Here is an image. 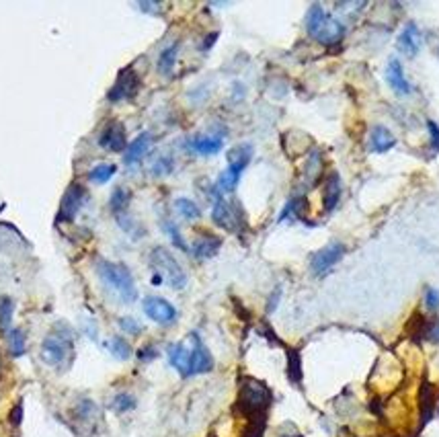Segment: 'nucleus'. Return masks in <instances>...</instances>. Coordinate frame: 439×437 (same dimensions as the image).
<instances>
[{"label": "nucleus", "instance_id": "nucleus-1", "mask_svg": "<svg viewBox=\"0 0 439 437\" xmlns=\"http://www.w3.org/2000/svg\"><path fill=\"white\" fill-rule=\"evenodd\" d=\"M306 31L323 45H335L345 37V25L329 14L321 4H312L306 12Z\"/></svg>", "mask_w": 439, "mask_h": 437}, {"label": "nucleus", "instance_id": "nucleus-22", "mask_svg": "<svg viewBox=\"0 0 439 437\" xmlns=\"http://www.w3.org/2000/svg\"><path fill=\"white\" fill-rule=\"evenodd\" d=\"M6 341H8V351L12 358H23L27 351V339L23 329H10L6 333Z\"/></svg>", "mask_w": 439, "mask_h": 437}, {"label": "nucleus", "instance_id": "nucleus-15", "mask_svg": "<svg viewBox=\"0 0 439 437\" xmlns=\"http://www.w3.org/2000/svg\"><path fill=\"white\" fill-rule=\"evenodd\" d=\"M251 158H253V146L251 144L234 146L232 150H228V168L226 171L240 179V175L247 171Z\"/></svg>", "mask_w": 439, "mask_h": 437}, {"label": "nucleus", "instance_id": "nucleus-9", "mask_svg": "<svg viewBox=\"0 0 439 437\" xmlns=\"http://www.w3.org/2000/svg\"><path fill=\"white\" fill-rule=\"evenodd\" d=\"M138 86H140V82H138L136 72H134L131 68H127V70L119 72L117 82H115V84H113V88L109 90L107 99H109L111 103H119V101L131 99V97H136Z\"/></svg>", "mask_w": 439, "mask_h": 437}, {"label": "nucleus", "instance_id": "nucleus-5", "mask_svg": "<svg viewBox=\"0 0 439 437\" xmlns=\"http://www.w3.org/2000/svg\"><path fill=\"white\" fill-rule=\"evenodd\" d=\"M343 257H345V245H341V242L327 245L325 249H321L312 255L310 269L316 277H325Z\"/></svg>", "mask_w": 439, "mask_h": 437}, {"label": "nucleus", "instance_id": "nucleus-25", "mask_svg": "<svg viewBox=\"0 0 439 437\" xmlns=\"http://www.w3.org/2000/svg\"><path fill=\"white\" fill-rule=\"evenodd\" d=\"M111 355L119 362H127L131 358V345L123 339V337H113L109 343H107Z\"/></svg>", "mask_w": 439, "mask_h": 437}, {"label": "nucleus", "instance_id": "nucleus-30", "mask_svg": "<svg viewBox=\"0 0 439 437\" xmlns=\"http://www.w3.org/2000/svg\"><path fill=\"white\" fill-rule=\"evenodd\" d=\"M162 228H164V232L171 236V240L175 242V247H179L181 251H189L187 245H185V240H183V236H181V232H179V228H177V224H173L171 220H164V222H162Z\"/></svg>", "mask_w": 439, "mask_h": 437}, {"label": "nucleus", "instance_id": "nucleus-32", "mask_svg": "<svg viewBox=\"0 0 439 437\" xmlns=\"http://www.w3.org/2000/svg\"><path fill=\"white\" fill-rule=\"evenodd\" d=\"M119 327H121L125 333H129V335H140V333H142V325H140L136 319H131V316H123V319L119 321Z\"/></svg>", "mask_w": 439, "mask_h": 437}, {"label": "nucleus", "instance_id": "nucleus-24", "mask_svg": "<svg viewBox=\"0 0 439 437\" xmlns=\"http://www.w3.org/2000/svg\"><path fill=\"white\" fill-rule=\"evenodd\" d=\"M129 201H131V193H129L125 187H117V189L113 191V195H111L109 208H111V212H113L115 216H119V214H123V212L127 210Z\"/></svg>", "mask_w": 439, "mask_h": 437}, {"label": "nucleus", "instance_id": "nucleus-2", "mask_svg": "<svg viewBox=\"0 0 439 437\" xmlns=\"http://www.w3.org/2000/svg\"><path fill=\"white\" fill-rule=\"evenodd\" d=\"M97 273L105 282V286H109L121 298V302L131 304L138 300V288H136L134 275L127 269V265L99 259L97 261Z\"/></svg>", "mask_w": 439, "mask_h": 437}, {"label": "nucleus", "instance_id": "nucleus-36", "mask_svg": "<svg viewBox=\"0 0 439 437\" xmlns=\"http://www.w3.org/2000/svg\"><path fill=\"white\" fill-rule=\"evenodd\" d=\"M429 339L434 341V343H439V323L431 329V333H429Z\"/></svg>", "mask_w": 439, "mask_h": 437}, {"label": "nucleus", "instance_id": "nucleus-17", "mask_svg": "<svg viewBox=\"0 0 439 437\" xmlns=\"http://www.w3.org/2000/svg\"><path fill=\"white\" fill-rule=\"evenodd\" d=\"M150 146H152V136H150L148 132H142L138 138L131 140V144H127V148H125V152H123V162H125V164H136V162H140V160L148 154Z\"/></svg>", "mask_w": 439, "mask_h": 437}, {"label": "nucleus", "instance_id": "nucleus-12", "mask_svg": "<svg viewBox=\"0 0 439 437\" xmlns=\"http://www.w3.org/2000/svg\"><path fill=\"white\" fill-rule=\"evenodd\" d=\"M386 82L399 97H407L413 92V84L409 82V78L403 70V64L397 58H392L386 66Z\"/></svg>", "mask_w": 439, "mask_h": 437}, {"label": "nucleus", "instance_id": "nucleus-10", "mask_svg": "<svg viewBox=\"0 0 439 437\" xmlns=\"http://www.w3.org/2000/svg\"><path fill=\"white\" fill-rule=\"evenodd\" d=\"M99 146L107 152H125V148H127L125 127L119 121L107 123L99 136Z\"/></svg>", "mask_w": 439, "mask_h": 437}, {"label": "nucleus", "instance_id": "nucleus-26", "mask_svg": "<svg viewBox=\"0 0 439 437\" xmlns=\"http://www.w3.org/2000/svg\"><path fill=\"white\" fill-rule=\"evenodd\" d=\"M175 210H177L185 220H197V218L201 216L199 205H197L193 199H187V197H179V199H175Z\"/></svg>", "mask_w": 439, "mask_h": 437}, {"label": "nucleus", "instance_id": "nucleus-8", "mask_svg": "<svg viewBox=\"0 0 439 437\" xmlns=\"http://www.w3.org/2000/svg\"><path fill=\"white\" fill-rule=\"evenodd\" d=\"M189 339H191V376L212 372L214 370V358H212L210 349L203 345L201 337L197 333H191Z\"/></svg>", "mask_w": 439, "mask_h": 437}, {"label": "nucleus", "instance_id": "nucleus-33", "mask_svg": "<svg viewBox=\"0 0 439 437\" xmlns=\"http://www.w3.org/2000/svg\"><path fill=\"white\" fill-rule=\"evenodd\" d=\"M156 358H158V349H156L154 345H146V347H142V349L138 351V360L144 362V364H148V362H152V360H156Z\"/></svg>", "mask_w": 439, "mask_h": 437}, {"label": "nucleus", "instance_id": "nucleus-20", "mask_svg": "<svg viewBox=\"0 0 439 437\" xmlns=\"http://www.w3.org/2000/svg\"><path fill=\"white\" fill-rule=\"evenodd\" d=\"M341 177L339 173H331L327 183H325V210L327 212H333L337 205H339V199H341Z\"/></svg>", "mask_w": 439, "mask_h": 437}, {"label": "nucleus", "instance_id": "nucleus-14", "mask_svg": "<svg viewBox=\"0 0 439 437\" xmlns=\"http://www.w3.org/2000/svg\"><path fill=\"white\" fill-rule=\"evenodd\" d=\"M189 150L201 156H212L218 154L224 148V136L222 134H201L189 140Z\"/></svg>", "mask_w": 439, "mask_h": 437}, {"label": "nucleus", "instance_id": "nucleus-13", "mask_svg": "<svg viewBox=\"0 0 439 437\" xmlns=\"http://www.w3.org/2000/svg\"><path fill=\"white\" fill-rule=\"evenodd\" d=\"M212 220L216 226L228 230V232H236L238 228V214L234 212V208L224 199V197H216L214 210H212Z\"/></svg>", "mask_w": 439, "mask_h": 437}, {"label": "nucleus", "instance_id": "nucleus-31", "mask_svg": "<svg viewBox=\"0 0 439 437\" xmlns=\"http://www.w3.org/2000/svg\"><path fill=\"white\" fill-rule=\"evenodd\" d=\"M423 300H425V308H427V310H431V312L439 310V290L438 288H427V290H425V296H423Z\"/></svg>", "mask_w": 439, "mask_h": 437}, {"label": "nucleus", "instance_id": "nucleus-4", "mask_svg": "<svg viewBox=\"0 0 439 437\" xmlns=\"http://www.w3.org/2000/svg\"><path fill=\"white\" fill-rule=\"evenodd\" d=\"M72 353V335L70 331H55L51 335H47L41 343V360L43 364L58 368L62 366Z\"/></svg>", "mask_w": 439, "mask_h": 437}, {"label": "nucleus", "instance_id": "nucleus-6", "mask_svg": "<svg viewBox=\"0 0 439 437\" xmlns=\"http://www.w3.org/2000/svg\"><path fill=\"white\" fill-rule=\"evenodd\" d=\"M142 306H144V314H146L152 323L162 325V327L173 325V323L177 321V316H179V314H177V308H175L168 300L158 298V296H148V298H144Z\"/></svg>", "mask_w": 439, "mask_h": 437}, {"label": "nucleus", "instance_id": "nucleus-3", "mask_svg": "<svg viewBox=\"0 0 439 437\" xmlns=\"http://www.w3.org/2000/svg\"><path fill=\"white\" fill-rule=\"evenodd\" d=\"M150 261L156 267L158 275L166 279V284L173 290H183L187 286V273L181 267V263L173 257V253L164 247H156L150 253Z\"/></svg>", "mask_w": 439, "mask_h": 437}, {"label": "nucleus", "instance_id": "nucleus-7", "mask_svg": "<svg viewBox=\"0 0 439 437\" xmlns=\"http://www.w3.org/2000/svg\"><path fill=\"white\" fill-rule=\"evenodd\" d=\"M84 203H86V189L80 183H72L64 193L60 214H58V222H72Z\"/></svg>", "mask_w": 439, "mask_h": 437}, {"label": "nucleus", "instance_id": "nucleus-27", "mask_svg": "<svg viewBox=\"0 0 439 437\" xmlns=\"http://www.w3.org/2000/svg\"><path fill=\"white\" fill-rule=\"evenodd\" d=\"M12 312H14V304H12V300L10 298H6V296H2L0 298V331L6 335L12 327Z\"/></svg>", "mask_w": 439, "mask_h": 437}, {"label": "nucleus", "instance_id": "nucleus-23", "mask_svg": "<svg viewBox=\"0 0 439 437\" xmlns=\"http://www.w3.org/2000/svg\"><path fill=\"white\" fill-rule=\"evenodd\" d=\"M117 173V166L115 164H109V162H103V164H97L95 168L88 171V181L90 183H97V185H105L111 181V177Z\"/></svg>", "mask_w": 439, "mask_h": 437}, {"label": "nucleus", "instance_id": "nucleus-11", "mask_svg": "<svg viewBox=\"0 0 439 437\" xmlns=\"http://www.w3.org/2000/svg\"><path fill=\"white\" fill-rule=\"evenodd\" d=\"M421 45H423V33H421L419 25L415 21L405 23V27L399 33V49L405 55L415 58L421 51Z\"/></svg>", "mask_w": 439, "mask_h": 437}, {"label": "nucleus", "instance_id": "nucleus-29", "mask_svg": "<svg viewBox=\"0 0 439 437\" xmlns=\"http://www.w3.org/2000/svg\"><path fill=\"white\" fill-rule=\"evenodd\" d=\"M173 168H175L173 156H171V154H162V156H158V158L154 160V164H152V175H154V177H166V175L173 173Z\"/></svg>", "mask_w": 439, "mask_h": 437}, {"label": "nucleus", "instance_id": "nucleus-34", "mask_svg": "<svg viewBox=\"0 0 439 437\" xmlns=\"http://www.w3.org/2000/svg\"><path fill=\"white\" fill-rule=\"evenodd\" d=\"M427 129H429V136H431V150L439 152V125L434 119H429L427 121Z\"/></svg>", "mask_w": 439, "mask_h": 437}, {"label": "nucleus", "instance_id": "nucleus-16", "mask_svg": "<svg viewBox=\"0 0 439 437\" xmlns=\"http://www.w3.org/2000/svg\"><path fill=\"white\" fill-rule=\"evenodd\" d=\"M168 355V364L183 376V378H191V349L183 343H175L168 347L166 351Z\"/></svg>", "mask_w": 439, "mask_h": 437}, {"label": "nucleus", "instance_id": "nucleus-28", "mask_svg": "<svg viewBox=\"0 0 439 437\" xmlns=\"http://www.w3.org/2000/svg\"><path fill=\"white\" fill-rule=\"evenodd\" d=\"M111 409H113L115 413H129V411L136 409V399H134L131 395H127V392H119V395H115V399L111 401Z\"/></svg>", "mask_w": 439, "mask_h": 437}, {"label": "nucleus", "instance_id": "nucleus-18", "mask_svg": "<svg viewBox=\"0 0 439 437\" xmlns=\"http://www.w3.org/2000/svg\"><path fill=\"white\" fill-rule=\"evenodd\" d=\"M394 146H397V136L388 127H384V125L372 127V132H370V150L372 152L382 154V152L392 150Z\"/></svg>", "mask_w": 439, "mask_h": 437}, {"label": "nucleus", "instance_id": "nucleus-35", "mask_svg": "<svg viewBox=\"0 0 439 437\" xmlns=\"http://www.w3.org/2000/svg\"><path fill=\"white\" fill-rule=\"evenodd\" d=\"M216 39H218V33H212V35H210V39H205V43H203V47H201V49H203V51H208V49H210V45H212Z\"/></svg>", "mask_w": 439, "mask_h": 437}, {"label": "nucleus", "instance_id": "nucleus-21", "mask_svg": "<svg viewBox=\"0 0 439 437\" xmlns=\"http://www.w3.org/2000/svg\"><path fill=\"white\" fill-rule=\"evenodd\" d=\"M177 55H179V43H171L168 47H164L160 51V58H158V72L162 76H171L173 70H175V64H177Z\"/></svg>", "mask_w": 439, "mask_h": 437}, {"label": "nucleus", "instance_id": "nucleus-19", "mask_svg": "<svg viewBox=\"0 0 439 437\" xmlns=\"http://www.w3.org/2000/svg\"><path fill=\"white\" fill-rule=\"evenodd\" d=\"M220 247H222V240H220L218 236H214V234H205V236H201V238H197V240L193 242L191 253H193V257H195V259L205 261V259H212L214 255H218Z\"/></svg>", "mask_w": 439, "mask_h": 437}]
</instances>
